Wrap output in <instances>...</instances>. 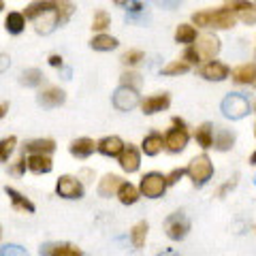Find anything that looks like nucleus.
Here are the masks:
<instances>
[{"instance_id":"51","label":"nucleus","mask_w":256,"mask_h":256,"mask_svg":"<svg viewBox=\"0 0 256 256\" xmlns=\"http://www.w3.org/2000/svg\"><path fill=\"white\" fill-rule=\"evenodd\" d=\"M4 9V4H2V0H0V11H2Z\"/></svg>"},{"instance_id":"27","label":"nucleus","mask_w":256,"mask_h":256,"mask_svg":"<svg viewBox=\"0 0 256 256\" xmlns=\"http://www.w3.org/2000/svg\"><path fill=\"white\" fill-rule=\"evenodd\" d=\"M233 143H235V134L230 130H218L216 132V137H214V148L216 150L226 152V150L233 148Z\"/></svg>"},{"instance_id":"25","label":"nucleus","mask_w":256,"mask_h":256,"mask_svg":"<svg viewBox=\"0 0 256 256\" xmlns=\"http://www.w3.org/2000/svg\"><path fill=\"white\" fill-rule=\"evenodd\" d=\"M56 150V143L52 139H36V141H30L26 146L28 154H52Z\"/></svg>"},{"instance_id":"1","label":"nucleus","mask_w":256,"mask_h":256,"mask_svg":"<svg viewBox=\"0 0 256 256\" xmlns=\"http://www.w3.org/2000/svg\"><path fill=\"white\" fill-rule=\"evenodd\" d=\"M192 22L196 26H203V28H218V30H228L235 26L237 22V15L228 9V6H222V9H216V11H201V13H194L192 15Z\"/></svg>"},{"instance_id":"11","label":"nucleus","mask_w":256,"mask_h":256,"mask_svg":"<svg viewBox=\"0 0 256 256\" xmlns=\"http://www.w3.org/2000/svg\"><path fill=\"white\" fill-rule=\"evenodd\" d=\"M56 192H58L60 196H64V198H79L84 194V188H82V184H79L77 180H73L70 175H64V178L58 180Z\"/></svg>"},{"instance_id":"40","label":"nucleus","mask_w":256,"mask_h":256,"mask_svg":"<svg viewBox=\"0 0 256 256\" xmlns=\"http://www.w3.org/2000/svg\"><path fill=\"white\" fill-rule=\"evenodd\" d=\"M26 254V250L20 246H4L0 248V256H24Z\"/></svg>"},{"instance_id":"41","label":"nucleus","mask_w":256,"mask_h":256,"mask_svg":"<svg viewBox=\"0 0 256 256\" xmlns=\"http://www.w3.org/2000/svg\"><path fill=\"white\" fill-rule=\"evenodd\" d=\"M184 60L190 62V64H196L198 60H201V54L196 52V47H188L186 54H184Z\"/></svg>"},{"instance_id":"52","label":"nucleus","mask_w":256,"mask_h":256,"mask_svg":"<svg viewBox=\"0 0 256 256\" xmlns=\"http://www.w3.org/2000/svg\"><path fill=\"white\" fill-rule=\"evenodd\" d=\"M0 235H2V228H0Z\"/></svg>"},{"instance_id":"12","label":"nucleus","mask_w":256,"mask_h":256,"mask_svg":"<svg viewBox=\"0 0 256 256\" xmlns=\"http://www.w3.org/2000/svg\"><path fill=\"white\" fill-rule=\"evenodd\" d=\"M38 254H45V256H82V250L75 246H68V244H45L41 246Z\"/></svg>"},{"instance_id":"13","label":"nucleus","mask_w":256,"mask_h":256,"mask_svg":"<svg viewBox=\"0 0 256 256\" xmlns=\"http://www.w3.org/2000/svg\"><path fill=\"white\" fill-rule=\"evenodd\" d=\"M139 162H141L139 152L134 150L132 146H124L122 154H120V166H122L126 173H134L139 169Z\"/></svg>"},{"instance_id":"30","label":"nucleus","mask_w":256,"mask_h":256,"mask_svg":"<svg viewBox=\"0 0 256 256\" xmlns=\"http://www.w3.org/2000/svg\"><path fill=\"white\" fill-rule=\"evenodd\" d=\"M26 26V20H24L22 13H9L6 15V22H4V28L11 32V34H20Z\"/></svg>"},{"instance_id":"19","label":"nucleus","mask_w":256,"mask_h":256,"mask_svg":"<svg viewBox=\"0 0 256 256\" xmlns=\"http://www.w3.org/2000/svg\"><path fill=\"white\" fill-rule=\"evenodd\" d=\"M124 150V143L120 137H105L98 143V152L105 156H120Z\"/></svg>"},{"instance_id":"15","label":"nucleus","mask_w":256,"mask_h":256,"mask_svg":"<svg viewBox=\"0 0 256 256\" xmlns=\"http://www.w3.org/2000/svg\"><path fill=\"white\" fill-rule=\"evenodd\" d=\"M169 102H171L169 94H156V96H150V98L143 100L141 109H143V114L152 116V114H158V111L166 109V107H169Z\"/></svg>"},{"instance_id":"29","label":"nucleus","mask_w":256,"mask_h":256,"mask_svg":"<svg viewBox=\"0 0 256 256\" xmlns=\"http://www.w3.org/2000/svg\"><path fill=\"white\" fill-rule=\"evenodd\" d=\"M90 45H92V50H96V52H111V50H116V47H118V41L114 36L98 34V36L92 38Z\"/></svg>"},{"instance_id":"44","label":"nucleus","mask_w":256,"mask_h":256,"mask_svg":"<svg viewBox=\"0 0 256 256\" xmlns=\"http://www.w3.org/2000/svg\"><path fill=\"white\" fill-rule=\"evenodd\" d=\"M11 66V60H9V56L6 54H0V73H4L6 68Z\"/></svg>"},{"instance_id":"4","label":"nucleus","mask_w":256,"mask_h":256,"mask_svg":"<svg viewBox=\"0 0 256 256\" xmlns=\"http://www.w3.org/2000/svg\"><path fill=\"white\" fill-rule=\"evenodd\" d=\"M173 124H175V128H171V130L166 132L164 146L169 152H173V154H180V152L188 146V130L180 118H173Z\"/></svg>"},{"instance_id":"50","label":"nucleus","mask_w":256,"mask_h":256,"mask_svg":"<svg viewBox=\"0 0 256 256\" xmlns=\"http://www.w3.org/2000/svg\"><path fill=\"white\" fill-rule=\"evenodd\" d=\"M250 164H256V152H254V154L250 156Z\"/></svg>"},{"instance_id":"6","label":"nucleus","mask_w":256,"mask_h":256,"mask_svg":"<svg viewBox=\"0 0 256 256\" xmlns=\"http://www.w3.org/2000/svg\"><path fill=\"white\" fill-rule=\"evenodd\" d=\"M164 230H166V235H169L173 242H180V239H184V237L188 235L190 222H188V218L182 212L171 214L169 218L164 220Z\"/></svg>"},{"instance_id":"8","label":"nucleus","mask_w":256,"mask_h":256,"mask_svg":"<svg viewBox=\"0 0 256 256\" xmlns=\"http://www.w3.org/2000/svg\"><path fill=\"white\" fill-rule=\"evenodd\" d=\"M230 11H233L239 20L244 24H254L256 22V9L252 2H248V0H226V4Z\"/></svg>"},{"instance_id":"33","label":"nucleus","mask_w":256,"mask_h":256,"mask_svg":"<svg viewBox=\"0 0 256 256\" xmlns=\"http://www.w3.org/2000/svg\"><path fill=\"white\" fill-rule=\"evenodd\" d=\"M73 11H75V6H73L70 0H56V13H58L60 24L66 22L70 15H73Z\"/></svg>"},{"instance_id":"2","label":"nucleus","mask_w":256,"mask_h":256,"mask_svg":"<svg viewBox=\"0 0 256 256\" xmlns=\"http://www.w3.org/2000/svg\"><path fill=\"white\" fill-rule=\"evenodd\" d=\"M188 175H190V180L194 186H205L207 182L212 180V175H214V164H212V160L207 158L205 154L201 156H194L190 160V164H188Z\"/></svg>"},{"instance_id":"22","label":"nucleus","mask_w":256,"mask_h":256,"mask_svg":"<svg viewBox=\"0 0 256 256\" xmlns=\"http://www.w3.org/2000/svg\"><path fill=\"white\" fill-rule=\"evenodd\" d=\"M122 186V180L118 178V175H105V178L100 180V186H98V194L100 196H111L116 194Z\"/></svg>"},{"instance_id":"18","label":"nucleus","mask_w":256,"mask_h":256,"mask_svg":"<svg viewBox=\"0 0 256 256\" xmlns=\"http://www.w3.org/2000/svg\"><path fill=\"white\" fill-rule=\"evenodd\" d=\"M28 162V169L32 173H50L52 171V158L47 154H30V158L26 160Z\"/></svg>"},{"instance_id":"49","label":"nucleus","mask_w":256,"mask_h":256,"mask_svg":"<svg viewBox=\"0 0 256 256\" xmlns=\"http://www.w3.org/2000/svg\"><path fill=\"white\" fill-rule=\"evenodd\" d=\"M114 2H116L118 6H126L128 2H130V0H114Z\"/></svg>"},{"instance_id":"24","label":"nucleus","mask_w":256,"mask_h":256,"mask_svg":"<svg viewBox=\"0 0 256 256\" xmlns=\"http://www.w3.org/2000/svg\"><path fill=\"white\" fill-rule=\"evenodd\" d=\"M4 192L9 194V198H11V203H13L15 210H22V212H28V214L34 212V205H32L26 196H22L18 190H13V188H4Z\"/></svg>"},{"instance_id":"10","label":"nucleus","mask_w":256,"mask_h":256,"mask_svg":"<svg viewBox=\"0 0 256 256\" xmlns=\"http://www.w3.org/2000/svg\"><path fill=\"white\" fill-rule=\"evenodd\" d=\"M194 47H196V52L201 54V58L212 60L220 52V41H218V36L216 34H203V36H198V41H196Z\"/></svg>"},{"instance_id":"23","label":"nucleus","mask_w":256,"mask_h":256,"mask_svg":"<svg viewBox=\"0 0 256 256\" xmlns=\"http://www.w3.org/2000/svg\"><path fill=\"white\" fill-rule=\"evenodd\" d=\"M162 146H164V139L158 132H152L143 139V152H146V156H156L162 150Z\"/></svg>"},{"instance_id":"43","label":"nucleus","mask_w":256,"mask_h":256,"mask_svg":"<svg viewBox=\"0 0 256 256\" xmlns=\"http://www.w3.org/2000/svg\"><path fill=\"white\" fill-rule=\"evenodd\" d=\"M184 173H188V171H184V169H173L169 175H166V182H169V184H178V182L184 178Z\"/></svg>"},{"instance_id":"45","label":"nucleus","mask_w":256,"mask_h":256,"mask_svg":"<svg viewBox=\"0 0 256 256\" xmlns=\"http://www.w3.org/2000/svg\"><path fill=\"white\" fill-rule=\"evenodd\" d=\"M26 164H28V162H24V158H20V160H18V164H15L11 171H13L15 175H20V173H24V166H26Z\"/></svg>"},{"instance_id":"39","label":"nucleus","mask_w":256,"mask_h":256,"mask_svg":"<svg viewBox=\"0 0 256 256\" xmlns=\"http://www.w3.org/2000/svg\"><path fill=\"white\" fill-rule=\"evenodd\" d=\"M141 60H143V52H139V50H130V52H126L122 56V62L124 64H137Z\"/></svg>"},{"instance_id":"26","label":"nucleus","mask_w":256,"mask_h":256,"mask_svg":"<svg viewBox=\"0 0 256 256\" xmlns=\"http://www.w3.org/2000/svg\"><path fill=\"white\" fill-rule=\"evenodd\" d=\"M175 41L184 43V45H190L196 41V30L190 26V24H180L178 30H175Z\"/></svg>"},{"instance_id":"7","label":"nucleus","mask_w":256,"mask_h":256,"mask_svg":"<svg viewBox=\"0 0 256 256\" xmlns=\"http://www.w3.org/2000/svg\"><path fill=\"white\" fill-rule=\"evenodd\" d=\"M139 105V94L134 88H128V86H122L118 88L116 94H114V107L120 109V111H130Z\"/></svg>"},{"instance_id":"3","label":"nucleus","mask_w":256,"mask_h":256,"mask_svg":"<svg viewBox=\"0 0 256 256\" xmlns=\"http://www.w3.org/2000/svg\"><path fill=\"white\" fill-rule=\"evenodd\" d=\"M220 109H222L224 118L242 120V118H246L248 114H250V102H248V98L244 94H228L226 98L222 100Z\"/></svg>"},{"instance_id":"47","label":"nucleus","mask_w":256,"mask_h":256,"mask_svg":"<svg viewBox=\"0 0 256 256\" xmlns=\"http://www.w3.org/2000/svg\"><path fill=\"white\" fill-rule=\"evenodd\" d=\"M130 11H132V13H141V11H143V4H141V2H132V4H130Z\"/></svg>"},{"instance_id":"35","label":"nucleus","mask_w":256,"mask_h":256,"mask_svg":"<svg viewBox=\"0 0 256 256\" xmlns=\"http://www.w3.org/2000/svg\"><path fill=\"white\" fill-rule=\"evenodd\" d=\"M43 82V73L38 68H28V70H24V75H22V84L24 86H28V88H34Z\"/></svg>"},{"instance_id":"42","label":"nucleus","mask_w":256,"mask_h":256,"mask_svg":"<svg viewBox=\"0 0 256 256\" xmlns=\"http://www.w3.org/2000/svg\"><path fill=\"white\" fill-rule=\"evenodd\" d=\"M156 6H160V9H175L182 0H152Z\"/></svg>"},{"instance_id":"5","label":"nucleus","mask_w":256,"mask_h":256,"mask_svg":"<svg viewBox=\"0 0 256 256\" xmlns=\"http://www.w3.org/2000/svg\"><path fill=\"white\" fill-rule=\"evenodd\" d=\"M166 186H169V182H166L164 175H160V173H148V175H143L141 188H139V190H141L143 196H148V198H158V196L164 194Z\"/></svg>"},{"instance_id":"48","label":"nucleus","mask_w":256,"mask_h":256,"mask_svg":"<svg viewBox=\"0 0 256 256\" xmlns=\"http://www.w3.org/2000/svg\"><path fill=\"white\" fill-rule=\"evenodd\" d=\"M6 109H9V105H6V102H0V118H4Z\"/></svg>"},{"instance_id":"38","label":"nucleus","mask_w":256,"mask_h":256,"mask_svg":"<svg viewBox=\"0 0 256 256\" xmlns=\"http://www.w3.org/2000/svg\"><path fill=\"white\" fill-rule=\"evenodd\" d=\"M122 86H128V88L139 90V88H141V77L137 73H124L122 75Z\"/></svg>"},{"instance_id":"16","label":"nucleus","mask_w":256,"mask_h":256,"mask_svg":"<svg viewBox=\"0 0 256 256\" xmlns=\"http://www.w3.org/2000/svg\"><path fill=\"white\" fill-rule=\"evenodd\" d=\"M64 100H66V94L60 88H50V90L38 94V105H43V107H60Z\"/></svg>"},{"instance_id":"28","label":"nucleus","mask_w":256,"mask_h":256,"mask_svg":"<svg viewBox=\"0 0 256 256\" xmlns=\"http://www.w3.org/2000/svg\"><path fill=\"white\" fill-rule=\"evenodd\" d=\"M118 196H120V203L132 205V203H137V198H139V190L134 188L132 184H122L118 190Z\"/></svg>"},{"instance_id":"20","label":"nucleus","mask_w":256,"mask_h":256,"mask_svg":"<svg viewBox=\"0 0 256 256\" xmlns=\"http://www.w3.org/2000/svg\"><path fill=\"white\" fill-rule=\"evenodd\" d=\"M94 148H98L92 139H77L70 143V154L77 156V158H88L94 152Z\"/></svg>"},{"instance_id":"46","label":"nucleus","mask_w":256,"mask_h":256,"mask_svg":"<svg viewBox=\"0 0 256 256\" xmlns=\"http://www.w3.org/2000/svg\"><path fill=\"white\" fill-rule=\"evenodd\" d=\"M50 64H52V66H62V58H60V56H50Z\"/></svg>"},{"instance_id":"21","label":"nucleus","mask_w":256,"mask_h":256,"mask_svg":"<svg viewBox=\"0 0 256 256\" xmlns=\"http://www.w3.org/2000/svg\"><path fill=\"white\" fill-rule=\"evenodd\" d=\"M194 139H196V143H198V146H201L203 150L214 148V128H212V124L198 126L196 130H194Z\"/></svg>"},{"instance_id":"53","label":"nucleus","mask_w":256,"mask_h":256,"mask_svg":"<svg viewBox=\"0 0 256 256\" xmlns=\"http://www.w3.org/2000/svg\"><path fill=\"white\" fill-rule=\"evenodd\" d=\"M254 9H256V2H254Z\"/></svg>"},{"instance_id":"14","label":"nucleus","mask_w":256,"mask_h":256,"mask_svg":"<svg viewBox=\"0 0 256 256\" xmlns=\"http://www.w3.org/2000/svg\"><path fill=\"white\" fill-rule=\"evenodd\" d=\"M201 75L205 79H210V82H224V79L228 77V66L222 62H207L205 66L201 68Z\"/></svg>"},{"instance_id":"34","label":"nucleus","mask_w":256,"mask_h":256,"mask_svg":"<svg viewBox=\"0 0 256 256\" xmlns=\"http://www.w3.org/2000/svg\"><path fill=\"white\" fill-rule=\"evenodd\" d=\"M192 64L186 62V60H175L171 64H166V66L162 68V75H182V73H188Z\"/></svg>"},{"instance_id":"32","label":"nucleus","mask_w":256,"mask_h":256,"mask_svg":"<svg viewBox=\"0 0 256 256\" xmlns=\"http://www.w3.org/2000/svg\"><path fill=\"white\" fill-rule=\"evenodd\" d=\"M146 235H148V224L146 222H139L134 224L132 233H130V242L134 248H143V244H146Z\"/></svg>"},{"instance_id":"37","label":"nucleus","mask_w":256,"mask_h":256,"mask_svg":"<svg viewBox=\"0 0 256 256\" xmlns=\"http://www.w3.org/2000/svg\"><path fill=\"white\" fill-rule=\"evenodd\" d=\"M109 26V15L105 11H98L94 15V22H92V28L94 30H105Z\"/></svg>"},{"instance_id":"9","label":"nucleus","mask_w":256,"mask_h":256,"mask_svg":"<svg viewBox=\"0 0 256 256\" xmlns=\"http://www.w3.org/2000/svg\"><path fill=\"white\" fill-rule=\"evenodd\" d=\"M58 24H60V20H58V13H56V6H54V9H47V11L36 15L34 18V30L38 32V34H50V32L56 30Z\"/></svg>"},{"instance_id":"36","label":"nucleus","mask_w":256,"mask_h":256,"mask_svg":"<svg viewBox=\"0 0 256 256\" xmlns=\"http://www.w3.org/2000/svg\"><path fill=\"white\" fill-rule=\"evenodd\" d=\"M15 143H18V139H15V137H6V139L0 141V162L9 160L11 152H13V148H15Z\"/></svg>"},{"instance_id":"31","label":"nucleus","mask_w":256,"mask_h":256,"mask_svg":"<svg viewBox=\"0 0 256 256\" xmlns=\"http://www.w3.org/2000/svg\"><path fill=\"white\" fill-rule=\"evenodd\" d=\"M56 6V0H36V2H32L28 9H26V18L28 20H34L38 13H43L47 9H54Z\"/></svg>"},{"instance_id":"17","label":"nucleus","mask_w":256,"mask_h":256,"mask_svg":"<svg viewBox=\"0 0 256 256\" xmlns=\"http://www.w3.org/2000/svg\"><path fill=\"white\" fill-rule=\"evenodd\" d=\"M233 82L235 84H254L256 82V64L248 62V64L237 66L233 70Z\"/></svg>"}]
</instances>
